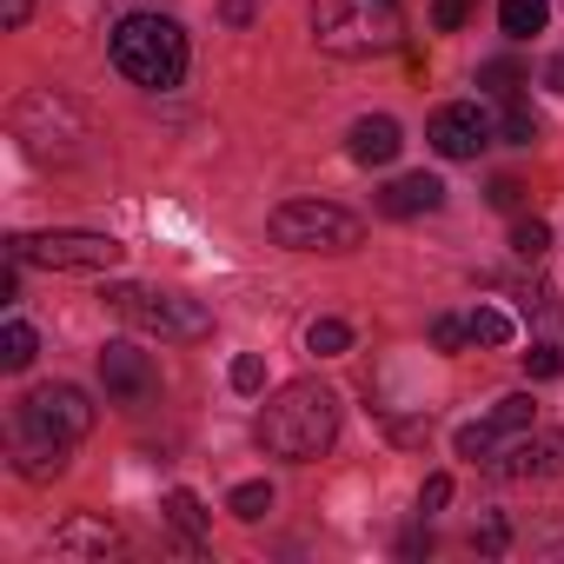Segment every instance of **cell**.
Returning <instances> with one entry per match:
<instances>
[{
	"label": "cell",
	"mask_w": 564,
	"mask_h": 564,
	"mask_svg": "<svg viewBox=\"0 0 564 564\" xmlns=\"http://www.w3.org/2000/svg\"><path fill=\"white\" fill-rule=\"evenodd\" d=\"M485 199H491L498 213H518V206H524V186H518V180L505 173V180H491V186H485Z\"/></svg>",
	"instance_id": "obj_30"
},
{
	"label": "cell",
	"mask_w": 564,
	"mask_h": 564,
	"mask_svg": "<svg viewBox=\"0 0 564 564\" xmlns=\"http://www.w3.org/2000/svg\"><path fill=\"white\" fill-rule=\"evenodd\" d=\"M399 147H405V133H399L392 113H366V120H352V133H346V153H352L359 166H392Z\"/></svg>",
	"instance_id": "obj_14"
},
{
	"label": "cell",
	"mask_w": 564,
	"mask_h": 564,
	"mask_svg": "<svg viewBox=\"0 0 564 564\" xmlns=\"http://www.w3.org/2000/svg\"><path fill=\"white\" fill-rule=\"evenodd\" d=\"M272 246H293V252H352L366 239L359 213L333 206V199H286L272 219H265Z\"/></svg>",
	"instance_id": "obj_5"
},
{
	"label": "cell",
	"mask_w": 564,
	"mask_h": 564,
	"mask_svg": "<svg viewBox=\"0 0 564 564\" xmlns=\"http://www.w3.org/2000/svg\"><path fill=\"white\" fill-rule=\"evenodd\" d=\"M465 333H471V346H485V352L511 346V319H505L498 306H471V313H465Z\"/></svg>",
	"instance_id": "obj_18"
},
{
	"label": "cell",
	"mask_w": 564,
	"mask_h": 564,
	"mask_svg": "<svg viewBox=\"0 0 564 564\" xmlns=\"http://www.w3.org/2000/svg\"><path fill=\"white\" fill-rule=\"evenodd\" d=\"M478 87H485V94H498V100H518V87H524V67H518L511 54H505V61H485V67H478Z\"/></svg>",
	"instance_id": "obj_22"
},
{
	"label": "cell",
	"mask_w": 564,
	"mask_h": 564,
	"mask_svg": "<svg viewBox=\"0 0 564 564\" xmlns=\"http://www.w3.org/2000/svg\"><path fill=\"white\" fill-rule=\"evenodd\" d=\"M166 518H173L193 544L206 538V511H199V498H193V491H166Z\"/></svg>",
	"instance_id": "obj_25"
},
{
	"label": "cell",
	"mask_w": 564,
	"mask_h": 564,
	"mask_svg": "<svg viewBox=\"0 0 564 564\" xmlns=\"http://www.w3.org/2000/svg\"><path fill=\"white\" fill-rule=\"evenodd\" d=\"M438 206H445V180L438 173H399L379 193V213L386 219H419V213H438Z\"/></svg>",
	"instance_id": "obj_13"
},
{
	"label": "cell",
	"mask_w": 564,
	"mask_h": 564,
	"mask_svg": "<svg viewBox=\"0 0 564 564\" xmlns=\"http://www.w3.org/2000/svg\"><path fill=\"white\" fill-rule=\"evenodd\" d=\"M544 21H551V0H505V8H498V28H505L511 41L544 34Z\"/></svg>",
	"instance_id": "obj_17"
},
{
	"label": "cell",
	"mask_w": 564,
	"mask_h": 564,
	"mask_svg": "<svg viewBox=\"0 0 564 564\" xmlns=\"http://www.w3.org/2000/svg\"><path fill=\"white\" fill-rule=\"evenodd\" d=\"M28 14H34V0H0V28H8V34H21Z\"/></svg>",
	"instance_id": "obj_33"
},
{
	"label": "cell",
	"mask_w": 564,
	"mask_h": 564,
	"mask_svg": "<svg viewBox=\"0 0 564 564\" xmlns=\"http://www.w3.org/2000/svg\"><path fill=\"white\" fill-rule=\"evenodd\" d=\"M518 432H531V399L524 392H511V399H498L478 425H465L458 432V458H478V465H491Z\"/></svg>",
	"instance_id": "obj_11"
},
{
	"label": "cell",
	"mask_w": 564,
	"mask_h": 564,
	"mask_svg": "<svg viewBox=\"0 0 564 564\" xmlns=\"http://www.w3.org/2000/svg\"><path fill=\"white\" fill-rule=\"evenodd\" d=\"M14 471L21 478H61L67 471V438H41L14 425Z\"/></svg>",
	"instance_id": "obj_16"
},
{
	"label": "cell",
	"mask_w": 564,
	"mask_h": 564,
	"mask_svg": "<svg viewBox=\"0 0 564 564\" xmlns=\"http://www.w3.org/2000/svg\"><path fill=\"white\" fill-rule=\"evenodd\" d=\"M34 352H41L34 326H28V319H8V333H0V366H8V372H28Z\"/></svg>",
	"instance_id": "obj_19"
},
{
	"label": "cell",
	"mask_w": 564,
	"mask_h": 564,
	"mask_svg": "<svg viewBox=\"0 0 564 564\" xmlns=\"http://www.w3.org/2000/svg\"><path fill=\"white\" fill-rule=\"evenodd\" d=\"M14 140L28 147V160L41 166H74L87 160V140H94V120L74 94L61 87H34L28 100H14Z\"/></svg>",
	"instance_id": "obj_2"
},
{
	"label": "cell",
	"mask_w": 564,
	"mask_h": 564,
	"mask_svg": "<svg viewBox=\"0 0 564 564\" xmlns=\"http://www.w3.org/2000/svg\"><path fill=\"white\" fill-rule=\"evenodd\" d=\"M100 386H107L113 405H147V399H160V366H153L140 346L113 339V346L100 352Z\"/></svg>",
	"instance_id": "obj_10"
},
{
	"label": "cell",
	"mask_w": 564,
	"mask_h": 564,
	"mask_svg": "<svg viewBox=\"0 0 564 564\" xmlns=\"http://www.w3.org/2000/svg\"><path fill=\"white\" fill-rule=\"evenodd\" d=\"M219 14H226V28H252V0H226Z\"/></svg>",
	"instance_id": "obj_34"
},
{
	"label": "cell",
	"mask_w": 564,
	"mask_h": 564,
	"mask_svg": "<svg viewBox=\"0 0 564 564\" xmlns=\"http://www.w3.org/2000/svg\"><path fill=\"white\" fill-rule=\"evenodd\" d=\"M54 551H61V557H113V551H120V531H113L107 518H67V524L54 531Z\"/></svg>",
	"instance_id": "obj_15"
},
{
	"label": "cell",
	"mask_w": 564,
	"mask_h": 564,
	"mask_svg": "<svg viewBox=\"0 0 564 564\" xmlns=\"http://www.w3.org/2000/svg\"><path fill=\"white\" fill-rule=\"evenodd\" d=\"M511 252H518V259H544V252H551V226H544V219H518V226H511Z\"/></svg>",
	"instance_id": "obj_26"
},
{
	"label": "cell",
	"mask_w": 564,
	"mask_h": 564,
	"mask_svg": "<svg viewBox=\"0 0 564 564\" xmlns=\"http://www.w3.org/2000/svg\"><path fill=\"white\" fill-rule=\"evenodd\" d=\"M432 346H438V352H458V346H471V333H465V319H452V313H438V319H432Z\"/></svg>",
	"instance_id": "obj_28"
},
{
	"label": "cell",
	"mask_w": 564,
	"mask_h": 564,
	"mask_svg": "<svg viewBox=\"0 0 564 564\" xmlns=\"http://www.w3.org/2000/svg\"><path fill=\"white\" fill-rule=\"evenodd\" d=\"M524 372H531V379H557V372H564V333H531Z\"/></svg>",
	"instance_id": "obj_20"
},
{
	"label": "cell",
	"mask_w": 564,
	"mask_h": 564,
	"mask_svg": "<svg viewBox=\"0 0 564 564\" xmlns=\"http://www.w3.org/2000/svg\"><path fill=\"white\" fill-rule=\"evenodd\" d=\"M226 379H232V392H259V386H265V359H259V352H239Z\"/></svg>",
	"instance_id": "obj_27"
},
{
	"label": "cell",
	"mask_w": 564,
	"mask_h": 564,
	"mask_svg": "<svg viewBox=\"0 0 564 564\" xmlns=\"http://www.w3.org/2000/svg\"><path fill=\"white\" fill-rule=\"evenodd\" d=\"M491 113L478 107V100H452V107H438L432 120H425V140L445 153V160H478L485 147H491Z\"/></svg>",
	"instance_id": "obj_9"
},
{
	"label": "cell",
	"mask_w": 564,
	"mask_h": 564,
	"mask_svg": "<svg viewBox=\"0 0 564 564\" xmlns=\"http://www.w3.org/2000/svg\"><path fill=\"white\" fill-rule=\"evenodd\" d=\"M107 306H113L133 333H153V339H206V333H213V313H206L199 300H180V293L107 286Z\"/></svg>",
	"instance_id": "obj_7"
},
{
	"label": "cell",
	"mask_w": 564,
	"mask_h": 564,
	"mask_svg": "<svg viewBox=\"0 0 564 564\" xmlns=\"http://www.w3.org/2000/svg\"><path fill=\"white\" fill-rule=\"evenodd\" d=\"M14 425H21V432H41V438L80 445V438L94 432V399H87L80 386H41V392L21 399V419H14Z\"/></svg>",
	"instance_id": "obj_8"
},
{
	"label": "cell",
	"mask_w": 564,
	"mask_h": 564,
	"mask_svg": "<svg viewBox=\"0 0 564 564\" xmlns=\"http://www.w3.org/2000/svg\"><path fill=\"white\" fill-rule=\"evenodd\" d=\"M306 352H319V359L352 352V326H346V319H313V326H306Z\"/></svg>",
	"instance_id": "obj_21"
},
{
	"label": "cell",
	"mask_w": 564,
	"mask_h": 564,
	"mask_svg": "<svg viewBox=\"0 0 564 564\" xmlns=\"http://www.w3.org/2000/svg\"><path fill=\"white\" fill-rule=\"evenodd\" d=\"M107 47H113V67L147 94H166L186 80V28L166 14H127Z\"/></svg>",
	"instance_id": "obj_3"
},
{
	"label": "cell",
	"mask_w": 564,
	"mask_h": 564,
	"mask_svg": "<svg viewBox=\"0 0 564 564\" xmlns=\"http://www.w3.org/2000/svg\"><path fill=\"white\" fill-rule=\"evenodd\" d=\"M313 34L339 61H372L405 41V14H399V0H319Z\"/></svg>",
	"instance_id": "obj_4"
},
{
	"label": "cell",
	"mask_w": 564,
	"mask_h": 564,
	"mask_svg": "<svg viewBox=\"0 0 564 564\" xmlns=\"http://www.w3.org/2000/svg\"><path fill=\"white\" fill-rule=\"evenodd\" d=\"M445 505H452V478L438 471V478H425V491H419V511L432 518V511H445Z\"/></svg>",
	"instance_id": "obj_31"
},
{
	"label": "cell",
	"mask_w": 564,
	"mask_h": 564,
	"mask_svg": "<svg viewBox=\"0 0 564 564\" xmlns=\"http://www.w3.org/2000/svg\"><path fill=\"white\" fill-rule=\"evenodd\" d=\"M471 544H478V551H491V557H498V551H505V544H511V531H505V518H485V524H478V531H471Z\"/></svg>",
	"instance_id": "obj_32"
},
{
	"label": "cell",
	"mask_w": 564,
	"mask_h": 564,
	"mask_svg": "<svg viewBox=\"0 0 564 564\" xmlns=\"http://www.w3.org/2000/svg\"><path fill=\"white\" fill-rule=\"evenodd\" d=\"M498 478L511 485H531V478H557L564 471V432H518L498 458H491Z\"/></svg>",
	"instance_id": "obj_12"
},
{
	"label": "cell",
	"mask_w": 564,
	"mask_h": 564,
	"mask_svg": "<svg viewBox=\"0 0 564 564\" xmlns=\"http://www.w3.org/2000/svg\"><path fill=\"white\" fill-rule=\"evenodd\" d=\"M498 140H505V147H531V140H538V113H531L524 100H505V113H498Z\"/></svg>",
	"instance_id": "obj_23"
},
{
	"label": "cell",
	"mask_w": 564,
	"mask_h": 564,
	"mask_svg": "<svg viewBox=\"0 0 564 564\" xmlns=\"http://www.w3.org/2000/svg\"><path fill=\"white\" fill-rule=\"evenodd\" d=\"M120 239L113 232H14L8 259L14 265H41V272H113L120 265Z\"/></svg>",
	"instance_id": "obj_6"
},
{
	"label": "cell",
	"mask_w": 564,
	"mask_h": 564,
	"mask_svg": "<svg viewBox=\"0 0 564 564\" xmlns=\"http://www.w3.org/2000/svg\"><path fill=\"white\" fill-rule=\"evenodd\" d=\"M339 438V399L319 386V379H293V386H279L259 412V445L272 458H286V465H313L326 445Z\"/></svg>",
	"instance_id": "obj_1"
},
{
	"label": "cell",
	"mask_w": 564,
	"mask_h": 564,
	"mask_svg": "<svg viewBox=\"0 0 564 564\" xmlns=\"http://www.w3.org/2000/svg\"><path fill=\"white\" fill-rule=\"evenodd\" d=\"M544 87H551V94H564V54H557V61L544 67Z\"/></svg>",
	"instance_id": "obj_35"
},
{
	"label": "cell",
	"mask_w": 564,
	"mask_h": 564,
	"mask_svg": "<svg viewBox=\"0 0 564 564\" xmlns=\"http://www.w3.org/2000/svg\"><path fill=\"white\" fill-rule=\"evenodd\" d=\"M226 511H232V518H246V524H259V518L272 511V485H259V478H252V485H232Z\"/></svg>",
	"instance_id": "obj_24"
},
{
	"label": "cell",
	"mask_w": 564,
	"mask_h": 564,
	"mask_svg": "<svg viewBox=\"0 0 564 564\" xmlns=\"http://www.w3.org/2000/svg\"><path fill=\"white\" fill-rule=\"evenodd\" d=\"M471 21V0H432V28L438 34H458Z\"/></svg>",
	"instance_id": "obj_29"
}]
</instances>
